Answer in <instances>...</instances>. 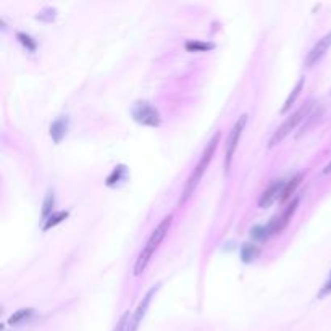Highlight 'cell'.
I'll list each match as a JSON object with an SVG mask.
<instances>
[{"label":"cell","instance_id":"obj_14","mask_svg":"<svg viewBox=\"0 0 331 331\" xmlns=\"http://www.w3.org/2000/svg\"><path fill=\"white\" fill-rule=\"evenodd\" d=\"M302 88H304V78H301V80L296 83V86H294V89L291 91V94H289V97L286 99V102H284V105L281 107V113H286L287 110H289L292 105H294V102L298 100V97H299V94H301V91H302Z\"/></svg>","mask_w":331,"mask_h":331},{"label":"cell","instance_id":"obj_11","mask_svg":"<svg viewBox=\"0 0 331 331\" xmlns=\"http://www.w3.org/2000/svg\"><path fill=\"white\" fill-rule=\"evenodd\" d=\"M34 315H36V310L31 309V307L20 309V310H16L10 318H8V325H10V326L24 325V323H28V321H31Z\"/></svg>","mask_w":331,"mask_h":331},{"label":"cell","instance_id":"obj_19","mask_svg":"<svg viewBox=\"0 0 331 331\" xmlns=\"http://www.w3.org/2000/svg\"><path fill=\"white\" fill-rule=\"evenodd\" d=\"M250 236H252V239L262 242V241H265V239H268L270 236H272V233H270L268 225H257L250 230Z\"/></svg>","mask_w":331,"mask_h":331},{"label":"cell","instance_id":"obj_24","mask_svg":"<svg viewBox=\"0 0 331 331\" xmlns=\"http://www.w3.org/2000/svg\"><path fill=\"white\" fill-rule=\"evenodd\" d=\"M323 173H325V175H331V162L323 168Z\"/></svg>","mask_w":331,"mask_h":331},{"label":"cell","instance_id":"obj_8","mask_svg":"<svg viewBox=\"0 0 331 331\" xmlns=\"http://www.w3.org/2000/svg\"><path fill=\"white\" fill-rule=\"evenodd\" d=\"M329 47H331V31L328 34H325V36L310 49V52L306 57V66H309V68L315 66L320 60L325 57V54L328 52Z\"/></svg>","mask_w":331,"mask_h":331},{"label":"cell","instance_id":"obj_2","mask_svg":"<svg viewBox=\"0 0 331 331\" xmlns=\"http://www.w3.org/2000/svg\"><path fill=\"white\" fill-rule=\"evenodd\" d=\"M220 136H222L220 133H216V134L210 139V141L207 142L205 149H204L202 155H200V159H199V162H197V165H196L194 171L191 173V176L188 178L186 185H185V189H182V199H181L182 204H185L186 200L194 194V191H196V188L199 186V182L202 181V178H204V175H205V171H207V168H208V165H210V162H212V159H213V155H215V152H216V147H218Z\"/></svg>","mask_w":331,"mask_h":331},{"label":"cell","instance_id":"obj_10","mask_svg":"<svg viewBox=\"0 0 331 331\" xmlns=\"http://www.w3.org/2000/svg\"><path fill=\"white\" fill-rule=\"evenodd\" d=\"M68 126H69V120L68 117H58L54 123L50 125V129H49V134L50 137L54 139L55 144H60L63 141V137L66 136L68 133Z\"/></svg>","mask_w":331,"mask_h":331},{"label":"cell","instance_id":"obj_22","mask_svg":"<svg viewBox=\"0 0 331 331\" xmlns=\"http://www.w3.org/2000/svg\"><path fill=\"white\" fill-rule=\"evenodd\" d=\"M331 294V270H329V276H328V280L323 283V286H321V289L318 291V299H323L326 298V296Z\"/></svg>","mask_w":331,"mask_h":331},{"label":"cell","instance_id":"obj_21","mask_svg":"<svg viewBox=\"0 0 331 331\" xmlns=\"http://www.w3.org/2000/svg\"><path fill=\"white\" fill-rule=\"evenodd\" d=\"M55 15H57L55 8H46L44 12L38 15V20H41V21H52V20L55 18Z\"/></svg>","mask_w":331,"mask_h":331},{"label":"cell","instance_id":"obj_12","mask_svg":"<svg viewBox=\"0 0 331 331\" xmlns=\"http://www.w3.org/2000/svg\"><path fill=\"white\" fill-rule=\"evenodd\" d=\"M128 176V170L125 165H118V167L113 168V171L108 175L107 181H105V185L108 188H117L120 182H123Z\"/></svg>","mask_w":331,"mask_h":331},{"label":"cell","instance_id":"obj_16","mask_svg":"<svg viewBox=\"0 0 331 331\" xmlns=\"http://www.w3.org/2000/svg\"><path fill=\"white\" fill-rule=\"evenodd\" d=\"M185 47L188 52H208V50L215 49V44H212V42H204V41H188Z\"/></svg>","mask_w":331,"mask_h":331},{"label":"cell","instance_id":"obj_17","mask_svg":"<svg viewBox=\"0 0 331 331\" xmlns=\"http://www.w3.org/2000/svg\"><path fill=\"white\" fill-rule=\"evenodd\" d=\"M54 205H55V194H54V189H50L44 199V204H42V218L47 220L54 213Z\"/></svg>","mask_w":331,"mask_h":331},{"label":"cell","instance_id":"obj_7","mask_svg":"<svg viewBox=\"0 0 331 331\" xmlns=\"http://www.w3.org/2000/svg\"><path fill=\"white\" fill-rule=\"evenodd\" d=\"M284 186H286L284 179H276L275 182H272V185L265 189V193L262 194V197L259 199V205L262 208H268V207H272L276 200H281Z\"/></svg>","mask_w":331,"mask_h":331},{"label":"cell","instance_id":"obj_4","mask_svg":"<svg viewBox=\"0 0 331 331\" xmlns=\"http://www.w3.org/2000/svg\"><path fill=\"white\" fill-rule=\"evenodd\" d=\"M131 115L136 123L142 125V126L157 128V126H160V121H162L159 110L154 105H151L149 102H136L131 110Z\"/></svg>","mask_w":331,"mask_h":331},{"label":"cell","instance_id":"obj_20","mask_svg":"<svg viewBox=\"0 0 331 331\" xmlns=\"http://www.w3.org/2000/svg\"><path fill=\"white\" fill-rule=\"evenodd\" d=\"M16 39H18L21 44H23V47L26 49V50H29V52H36V49H38V42L34 41L29 34H26V32H16Z\"/></svg>","mask_w":331,"mask_h":331},{"label":"cell","instance_id":"obj_13","mask_svg":"<svg viewBox=\"0 0 331 331\" xmlns=\"http://www.w3.org/2000/svg\"><path fill=\"white\" fill-rule=\"evenodd\" d=\"M69 216V212L68 210H57L52 213L49 218L44 222V226H42V231H49L52 228H55L57 225H60L62 222H65L66 218Z\"/></svg>","mask_w":331,"mask_h":331},{"label":"cell","instance_id":"obj_5","mask_svg":"<svg viewBox=\"0 0 331 331\" xmlns=\"http://www.w3.org/2000/svg\"><path fill=\"white\" fill-rule=\"evenodd\" d=\"M247 115L244 113V115L239 117V120L236 121V125L233 126L231 133L228 136V141H226V147H225V168L226 171L230 170V165H231V160H233V155L238 149V144H239V139H241V134L242 131L246 129V125H247Z\"/></svg>","mask_w":331,"mask_h":331},{"label":"cell","instance_id":"obj_23","mask_svg":"<svg viewBox=\"0 0 331 331\" xmlns=\"http://www.w3.org/2000/svg\"><path fill=\"white\" fill-rule=\"evenodd\" d=\"M129 320H131V315H129V312L123 313V317L120 318V321H118V325H117L115 331H126V328H128V323H129Z\"/></svg>","mask_w":331,"mask_h":331},{"label":"cell","instance_id":"obj_1","mask_svg":"<svg viewBox=\"0 0 331 331\" xmlns=\"http://www.w3.org/2000/svg\"><path fill=\"white\" fill-rule=\"evenodd\" d=\"M171 220H173L171 215L165 216V218L155 226V230L151 233V236H149V239H147L145 246L142 247L141 254H139L137 259H136V264H134V275L136 276L142 275L145 272V268H147V265L151 264L155 250L159 249L162 241L165 239V236H167V233H168L170 226H171Z\"/></svg>","mask_w":331,"mask_h":331},{"label":"cell","instance_id":"obj_3","mask_svg":"<svg viewBox=\"0 0 331 331\" xmlns=\"http://www.w3.org/2000/svg\"><path fill=\"white\" fill-rule=\"evenodd\" d=\"M309 108H310V103H304V105H302L298 112H294L291 117H287L284 123H281L280 126H278V129L273 133V136L270 137L268 147H273V145H276V144H280L286 136H289V134L294 131V129H296V126H298L301 121L307 117Z\"/></svg>","mask_w":331,"mask_h":331},{"label":"cell","instance_id":"obj_18","mask_svg":"<svg viewBox=\"0 0 331 331\" xmlns=\"http://www.w3.org/2000/svg\"><path fill=\"white\" fill-rule=\"evenodd\" d=\"M260 254V250L257 246H254V244H244L242 249H241V259H242V262H252L254 259H257V255Z\"/></svg>","mask_w":331,"mask_h":331},{"label":"cell","instance_id":"obj_9","mask_svg":"<svg viewBox=\"0 0 331 331\" xmlns=\"http://www.w3.org/2000/svg\"><path fill=\"white\" fill-rule=\"evenodd\" d=\"M299 200H301L299 197L294 199L292 202L284 208V212H283L280 216H276V218H273V222L268 223L270 233H272V234H278V233H281L287 225H289V222H291V218H292V215H294V212H296V208H298V205H299Z\"/></svg>","mask_w":331,"mask_h":331},{"label":"cell","instance_id":"obj_15","mask_svg":"<svg viewBox=\"0 0 331 331\" xmlns=\"http://www.w3.org/2000/svg\"><path fill=\"white\" fill-rule=\"evenodd\" d=\"M302 179H304V175H302V173H299V175L292 176L289 181H286V186H284V191H283V197H281L283 202L294 194V191L298 189V186L302 182Z\"/></svg>","mask_w":331,"mask_h":331},{"label":"cell","instance_id":"obj_6","mask_svg":"<svg viewBox=\"0 0 331 331\" xmlns=\"http://www.w3.org/2000/svg\"><path fill=\"white\" fill-rule=\"evenodd\" d=\"M157 289H159V286H154V287H151L149 291H147V294L142 298V301L139 302L137 309L134 310V313L131 315V320H129L126 331H137V328H139V325H141V321H142V318L145 315L147 309H149V304H151L152 298L155 296Z\"/></svg>","mask_w":331,"mask_h":331}]
</instances>
